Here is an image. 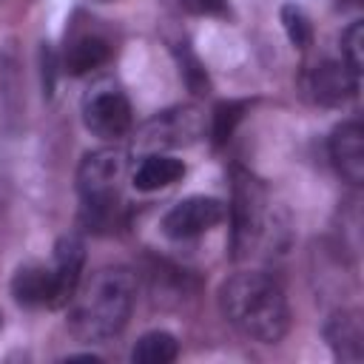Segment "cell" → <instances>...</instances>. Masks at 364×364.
I'll list each match as a JSON object with an SVG mask.
<instances>
[{
  "mask_svg": "<svg viewBox=\"0 0 364 364\" xmlns=\"http://www.w3.org/2000/svg\"><path fill=\"white\" fill-rule=\"evenodd\" d=\"M193 14H225V0H179Z\"/></svg>",
  "mask_w": 364,
  "mask_h": 364,
  "instance_id": "obj_20",
  "label": "cell"
},
{
  "mask_svg": "<svg viewBox=\"0 0 364 364\" xmlns=\"http://www.w3.org/2000/svg\"><path fill=\"white\" fill-rule=\"evenodd\" d=\"M358 88V74H353L344 63H321L310 77L313 100L321 105H341Z\"/></svg>",
  "mask_w": 364,
  "mask_h": 364,
  "instance_id": "obj_10",
  "label": "cell"
},
{
  "mask_svg": "<svg viewBox=\"0 0 364 364\" xmlns=\"http://www.w3.org/2000/svg\"><path fill=\"white\" fill-rule=\"evenodd\" d=\"M108 54H111V48H108L105 40H100V37H82V40H77L71 46V51L65 57V68H68V74L80 77V74L102 65L108 60Z\"/></svg>",
  "mask_w": 364,
  "mask_h": 364,
  "instance_id": "obj_15",
  "label": "cell"
},
{
  "mask_svg": "<svg viewBox=\"0 0 364 364\" xmlns=\"http://www.w3.org/2000/svg\"><path fill=\"white\" fill-rule=\"evenodd\" d=\"M202 134H205V114L196 105H176L159 111L136 131L134 151L139 148L156 154L159 148H185L193 145Z\"/></svg>",
  "mask_w": 364,
  "mask_h": 364,
  "instance_id": "obj_5",
  "label": "cell"
},
{
  "mask_svg": "<svg viewBox=\"0 0 364 364\" xmlns=\"http://www.w3.org/2000/svg\"><path fill=\"white\" fill-rule=\"evenodd\" d=\"M341 54L344 65L353 74H361L364 68V20H353L341 34Z\"/></svg>",
  "mask_w": 364,
  "mask_h": 364,
  "instance_id": "obj_16",
  "label": "cell"
},
{
  "mask_svg": "<svg viewBox=\"0 0 364 364\" xmlns=\"http://www.w3.org/2000/svg\"><path fill=\"white\" fill-rule=\"evenodd\" d=\"M185 176V162L176 156H165V154H148L142 156V162L136 165V171L131 173V182L136 191L151 193L159 188H168L173 182H179Z\"/></svg>",
  "mask_w": 364,
  "mask_h": 364,
  "instance_id": "obj_12",
  "label": "cell"
},
{
  "mask_svg": "<svg viewBox=\"0 0 364 364\" xmlns=\"http://www.w3.org/2000/svg\"><path fill=\"white\" fill-rule=\"evenodd\" d=\"M330 159L347 182H353V185L364 182V125L358 119H347L333 128Z\"/></svg>",
  "mask_w": 364,
  "mask_h": 364,
  "instance_id": "obj_9",
  "label": "cell"
},
{
  "mask_svg": "<svg viewBox=\"0 0 364 364\" xmlns=\"http://www.w3.org/2000/svg\"><path fill=\"white\" fill-rule=\"evenodd\" d=\"M228 216V208L222 199L213 196H188L176 202L165 216H162V233L168 239H193L210 228H216Z\"/></svg>",
  "mask_w": 364,
  "mask_h": 364,
  "instance_id": "obj_7",
  "label": "cell"
},
{
  "mask_svg": "<svg viewBox=\"0 0 364 364\" xmlns=\"http://www.w3.org/2000/svg\"><path fill=\"white\" fill-rule=\"evenodd\" d=\"M85 267V245L80 236H63L54 245V264H51V310L68 307L74 299Z\"/></svg>",
  "mask_w": 364,
  "mask_h": 364,
  "instance_id": "obj_8",
  "label": "cell"
},
{
  "mask_svg": "<svg viewBox=\"0 0 364 364\" xmlns=\"http://www.w3.org/2000/svg\"><path fill=\"white\" fill-rule=\"evenodd\" d=\"M136 279L128 267H100L68 301V327L82 341H108L128 324Z\"/></svg>",
  "mask_w": 364,
  "mask_h": 364,
  "instance_id": "obj_2",
  "label": "cell"
},
{
  "mask_svg": "<svg viewBox=\"0 0 364 364\" xmlns=\"http://www.w3.org/2000/svg\"><path fill=\"white\" fill-rule=\"evenodd\" d=\"M282 26H284V31H287V37H290L293 46H299V48L310 46V40H313V28H310L307 14H304L299 6H293V3L282 6Z\"/></svg>",
  "mask_w": 364,
  "mask_h": 364,
  "instance_id": "obj_18",
  "label": "cell"
},
{
  "mask_svg": "<svg viewBox=\"0 0 364 364\" xmlns=\"http://www.w3.org/2000/svg\"><path fill=\"white\" fill-rule=\"evenodd\" d=\"M324 338L330 344V350L347 361V364H358L364 358V327H361V316L358 313H336L327 324H324Z\"/></svg>",
  "mask_w": 364,
  "mask_h": 364,
  "instance_id": "obj_11",
  "label": "cell"
},
{
  "mask_svg": "<svg viewBox=\"0 0 364 364\" xmlns=\"http://www.w3.org/2000/svg\"><path fill=\"white\" fill-rule=\"evenodd\" d=\"M247 102H219L213 108V122H210V134H213V142L216 145H225L236 128V122L242 119Z\"/></svg>",
  "mask_w": 364,
  "mask_h": 364,
  "instance_id": "obj_17",
  "label": "cell"
},
{
  "mask_svg": "<svg viewBox=\"0 0 364 364\" xmlns=\"http://www.w3.org/2000/svg\"><path fill=\"white\" fill-rule=\"evenodd\" d=\"M219 310L242 336L276 344L290 327V307L279 282L262 270L233 273L219 287Z\"/></svg>",
  "mask_w": 364,
  "mask_h": 364,
  "instance_id": "obj_1",
  "label": "cell"
},
{
  "mask_svg": "<svg viewBox=\"0 0 364 364\" xmlns=\"http://www.w3.org/2000/svg\"><path fill=\"white\" fill-rule=\"evenodd\" d=\"M179 74L185 77V82H188V88L193 91V94H205V88H208V74H205V68H202V63L188 51V48H182V60H179Z\"/></svg>",
  "mask_w": 364,
  "mask_h": 364,
  "instance_id": "obj_19",
  "label": "cell"
},
{
  "mask_svg": "<svg viewBox=\"0 0 364 364\" xmlns=\"http://www.w3.org/2000/svg\"><path fill=\"white\" fill-rule=\"evenodd\" d=\"M176 355H179V341L165 330L145 333L131 350L134 364H171Z\"/></svg>",
  "mask_w": 364,
  "mask_h": 364,
  "instance_id": "obj_14",
  "label": "cell"
},
{
  "mask_svg": "<svg viewBox=\"0 0 364 364\" xmlns=\"http://www.w3.org/2000/svg\"><path fill=\"white\" fill-rule=\"evenodd\" d=\"M267 196L256 179L247 173H236L233 185V250L236 256L250 253V247H259L262 242H276V213L267 208Z\"/></svg>",
  "mask_w": 364,
  "mask_h": 364,
  "instance_id": "obj_4",
  "label": "cell"
},
{
  "mask_svg": "<svg viewBox=\"0 0 364 364\" xmlns=\"http://www.w3.org/2000/svg\"><path fill=\"white\" fill-rule=\"evenodd\" d=\"M131 102L111 80H97L82 97V122L102 139H117L131 128Z\"/></svg>",
  "mask_w": 364,
  "mask_h": 364,
  "instance_id": "obj_6",
  "label": "cell"
},
{
  "mask_svg": "<svg viewBox=\"0 0 364 364\" xmlns=\"http://www.w3.org/2000/svg\"><path fill=\"white\" fill-rule=\"evenodd\" d=\"M125 171H128V151L122 148H97L82 156L77 168V191L82 196L85 210H91L94 222H102L111 213Z\"/></svg>",
  "mask_w": 364,
  "mask_h": 364,
  "instance_id": "obj_3",
  "label": "cell"
},
{
  "mask_svg": "<svg viewBox=\"0 0 364 364\" xmlns=\"http://www.w3.org/2000/svg\"><path fill=\"white\" fill-rule=\"evenodd\" d=\"M11 296L23 307H40L51 301V267L28 262L11 276Z\"/></svg>",
  "mask_w": 364,
  "mask_h": 364,
  "instance_id": "obj_13",
  "label": "cell"
}]
</instances>
